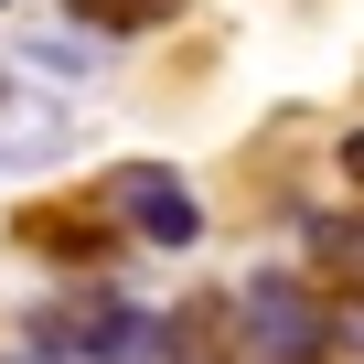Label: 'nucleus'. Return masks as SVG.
I'll list each match as a JSON object with an SVG mask.
<instances>
[{"label": "nucleus", "instance_id": "nucleus-6", "mask_svg": "<svg viewBox=\"0 0 364 364\" xmlns=\"http://www.w3.org/2000/svg\"><path fill=\"white\" fill-rule=\"evenodd\" d=\"M332 161H343V182H353V193H364V129H343V139H332Z\"/></svg>", "mask_w": 364, "mask_h": 364}, {"label": "nucleus", "instance_id": "nucleus-5", "mask_svg": "<svg viewBox=\"0 0 364 364\" xmlns=\"http://www.w3.org/2000/svg\"><path fill=\"white\" fill-rule=\"evenodd\" d=\"M332 353H364V300H332Z\"/></svg>", "mask_w": 364, "mask_h": 364}, {"label": "nucleus", "instance_id": "nucleus-3", "mask_svg": "<svg viewBox=\"0 0 364 364\" xmlns=\"http://www.w3.org/2000/svg\"><path fill=\"white\" fill-rule=\"evenodd\" d=\"M65 107L54 97H0V171H43V161H65Z\"/></svg>", "mask_w": 364, "mask_h": 364}, {"label": "nucleus", "instance_id": "nucleus-7", "mask_svg": "<svg viewBox=\"0 0 364 364\" xmlns=\"http://www.w3.org/2000/svg\"><path fill=\"white\" fill-rule=\"evenodd\" d=\"M0 364H54V353H33V343H22V353H0Z\"/></svg>", "mask_w": 364, "mask_h": 364}, {"label": "nucleus", "instance_id": "nucleus-1", "mask_svg": "<svg viewBox=\"0 0 364 364\" xmlns=\"http://www.w3.org/2000/svg\"><path fill=\"white\" fill-rule=\"evenodd\" d=\"M236 364H321L332 353V289H311L300 268H257V279H236Z\"/></svg>", "mask_w": 364, "mask_h": 364}, {"label": "nucleus", "instance_id": "nucleus-2", "mask_svg": "<svg viewBox=\"0 0 364 364\" xmlns=\"http://www.w3.org/2000/svg\"><path fill=\"white\" fill-rule=\"evenodd\" d=\"M97 215L129 225L139 247H204V193H193V171H171V161H118L97 182Z\"/></svg>", "mask_w": 364, "mask_h": 364}, {"label": "nucleus", "instance_id": "nucleus-4", "mask_svg": "<svg viewBox=\"0 0 364 364\" xmlns=\"http://www.w3.org/2000/svg\"><path fill=\"white\" fill-rule=\"evenodd\" d=\"M171 11H182V0H65V22L97 33V43H139V33H161Z\"/></svg>", "mask_w": 364, "mask_h": 364}]
</instances>
